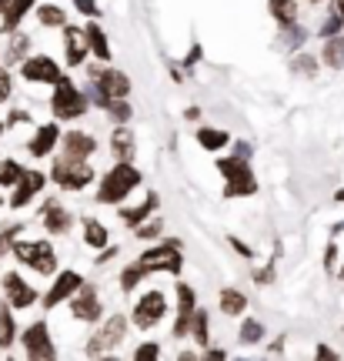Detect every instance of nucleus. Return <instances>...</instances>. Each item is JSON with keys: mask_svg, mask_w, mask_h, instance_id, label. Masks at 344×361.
Masks as SVG:
<instances>
[{"mask_svg": "<svg viewBox=\"0 0 344 361\" xmlns=\"http://www.w3.org/2000/svg\"><path fill=\"white\" fill-rule=\"evenodd\" d=\"M197 301H194V288L191 284H178V311H194Z\"/></svg>", "mask_w": 344, "mask_h": 361, "instance_id": "nucleus-39", "label": "nucleus"}, {"mask_svg": "<svg viewBox=\"0 0 344 361\" xmlns=\"http://www.w3.org/2000/svg\"><path fill=\"white\" fill-rule=\"evenodd\" d=\"M161 234V221H151V224H134V238H140V241H151V238H157Z\"/></svg>", "mask_w": 344, "mask_h": 361, "instance_id": "nucleus-40", "label": "nucleus"}, {"mask_svg": "<svg viewBox=\"0 0 344 361\" xmlns=\"http://www.w3.org/2000/svg\"><path fill=\"white\" fill-rule=\"evenodd\" d=\"M70 311H74V318H80V322H87V324L97 322V318H101V298H97V288L80 281V288L70 295Z\"/></svg>", "mask_w": 344, "mask_h": 361, "instance_id": "nucleus-10", "label": "nucleus"}, {"mask_svg": "<svg viewBox=\"0 0 344 361\" xmlns=\"http://www.w3.org/2000/svg\"><path fill=\"white\" fill-rule=\"evenodd\" d=\"M11 251L17 255V261H24L30 271L37 274H54L57 271V255L47 241H11Z\"/></svg>", "mask_w": 344, "mask_h": 361, "instance_id": "nucleus-5", "label": "nucleus"}, {"mask_svg": "<svg viewBox=\"0 0 344 361\" xmlns=\"http://www.w3.org/2000/svg\"><path fill=\"white\" fill-rule=\"evenodd\" d=\"M87 355H90V358H94V355H104V348H101V338H97V335L90 338V345H87Z\"/></svg>", "mask_w": 344, "mask_h": 361, "instance_id": "nucleus-50", "label": "nucleus"}, {"mask_svg": "<svg viewBox=\"0 0 344 361\" xmlns=\"http://www.w3.org/2000/svg\"><path fill=\"white\" fill-rule=\"evenodd\" d=\"M51 178L64 188V191H84L90 180H94V171H90L87 161H70V157H57L54 161V171H51Z\"/></svg>", "mask_w": 344, "mask_h": 361, "instance_id": "nucleus-6", "label": "nucleus"}, {"mask_svg": "<svg viewBox=\"0 0 344 361\" xmlns=\"http://www.w3.org/2000/svg\"><path fill=\"white\" fill-rule=\"evenodd\" d=\"M20 174H24V168H20L13 157H4V161H0V188H13Z\"/></svg>", "mask_w": 344, "mask_h": 361, "instance_id": "nucleus-33", "label": "nucleus"}, {"mask_svg": "<svg viewBox=\"0 0 344 361\" xmlns=\"http://www.w3.org/2000/svg\"><path fill=\"white\" fill-rule=\"evenodd\" d=\"M27 121H30L27 111H11V117H7V124H27ZM7 124H4V128H7Z\"/></svg>", "mask_w": 344, "mask_h": 361, "instance_id": "nucleus-47", "label": "nucleus"}, {"mask_svg": "<svg viewBox=\"0 0 344 361\" xmlns=\"http://www.w3.org/2000/svg\"><path fill=\"white\" fill-rule=\"evenodd\" d=\"M307 4H321V0H307Z\"/></svg>", "mask_w": 344, "mask_h": 361, "instance_id": "nucleus-59", "label": "nucleus"}, {"mask_svg": "<svg viewBox=\"0 0 344 361\" xmlns=\"http://www.w3.org/2000/svg\"><path fill=\"white\" fill-rule=\"evenodd\" d=\"M54 87H57V90H54V97H51V111H54V117H57V121H74V117L87 114V107H90L87 94H80V87H77L67 74L57 80Z\"/></svg>", "mask_w": 344, "mask_h": 361, "instance_id": "nucleus-4", "label": "nucleus"}, {"mask_svg": "<svg viewBox=\"0 0 344 361\" xmlns=\"http://www.w3.org/2000/svg\"><path fill=\"white\" fill-rule=\"evenodd\" d=\"M241 345H257L261 338H264V324L257 322V318H244V324H241Z\"/></svg>", "mask_w": 344, "mask_h": 361, "instance_id": "nucleus-34", "label": "nucleus"}, {"mask_svg": "<svg viewBox=\"0 0 344 361\" xmlns=\"http://www.w3.org/2000/svg\"><path fill=\"white\" fill-rule=\"evenodd\" d=\"M64 54H67V64L77 67L87 61V40H84V30H77V27H67L64 24Z\"/></svg>", "mask_w": 344, "mask_h": 361, "instance_id": "nucleus-18", "label": "nucleus"}, {"mask_svg": "<svg viewBox=\"0 0 344 361\" xmlns=\"http://www.w3.org/2000/svg\"><path fill=\"white\" fill-rule=\"evenodd\" d=\"M334 197H338V201H344V188H341V191H338V194H334Z\"/></svg>", "mask_w": 344, "mask_h": 361, "instance_id": "nucleus-57", "label": "nucleus"}, {"mask_svg": "<svg viewBox=\"0 0 344 361\" xmlns=\"http://www.w3.org/2000/svg\"><path fill=\"white\" fill-rule=\"evenodd\" d=\"M231 247H234L238 255H244V258H251V247L244 245V241H238V238H231Z\"/></svg>", "mask_w": 344, "mask_h": 361, "instance_id": "nucleus-49", "label": "nucleus"}, {"mask_svg": "<svg viewBox=\"0 0 344 361\" xmlns=\"http://www.w3.org/2000/svg\"><path fill=\"white\" fill-rule=\"evenodd\" d=\"M334 13H341L344 17V0H334Z\"/></svg>", "mask_w": 344, "mask_h": 361, "instance_id": "nucleus-56", "label": "nucleus"}, {"mask_svg": "<svg viewBox=\"0 0 344 361\" xmlns=\"http://www.w3.org/2000/svg\"><path fill=\"white\" fill-rule=\"evenodd\" d=\"M84 241H87L90 247H104V245H111V238H107V228H104L101 221H94V218H90L87 224H84Z\"/></svg>", "mask_w": 344, "mask_h": 361, "instance_id": "nucleus-32", "label": "nucleus"}, {"mask_svg": "<svg viewBox=\"0 0 344 361\" xmlns=\"http://www.w3.org/2000/svg\"><path fill=\"white\" fill-rule=\"evenodd\" d=\"M4 295H7V305H11V308H30V305L37 301V291H34L17 271L4 274Z\"/></svg>", "mask_w": 344, "mask_h": 361, "instance_id": "nucleus-12", "label": "nucleus"}, {"mask_svg": "<svg viewBox=\"0 0 344 361\" xmlns=\"http://www.w3.org/2000/svg\"><path fill=\"white\" fill-rule=\"evenodd\" d=\"M197 61H201V47L194 44V51L188 54V61H184V67H194V64H197Z\"/></svg>", "mask_w": 344, "mask_h": 361, "instance_id": "nucleus-53", "label": "nucleus"}, {"mask_svg": "<svg viewBox=\"0 0 344 361\" xmlns=\"http://www.w3.org/2000/svg\"><path fill=\"white\" fill-rule=\"evenodd\" d=\"M37 20L44 27H64L67 24V13L57 7V4H40L37 7Z\"/></svg>", "mask_w": 344, "mask_h": 361, "instance_id": "nucleus-30", "label": "nucleus"}, {"mask_svg": "<svg viewBox=\"0 0 344 361\" xmlns=\"http://www.w3.org/2000/svg\"><path fill=\"white\" fill-rule=\"evenodd\" d=\"M234 154L244 157V161H251V144H247V141H238V144H234Z\"/></svg>", "mask_w": 344, "mask_h": 361, "instance_id": "nucleus-48", "label": "nucleus"}, {"mask_svg": "<svg viewBox=\"0 0 344 361\" xmlns=\"http://www.w3.org/2000/svg\"><path fill=\"white\" fill-rule=\"evenodd\" d=\"M144 274H147V271L140 268V261L137 264H130V268H124V274H121V288H124V291H134V288L144 281Z\"/></svg>", "mask_w": 344, "mask_h": 361, "instance_id": "nucleus-37", "label": "nucleus"}, {"mask_svg": "<svg viewBox=\"0 0 344 361\" xmlns=\"http://www.w3.org/2000/svg\"><path fill=\"white\" fill-rule=\"evenodd\" d=\"M124 335H128V318L124 314H111L107 322H104V328L97 331V338H101V348H117L121 341H124Z\"/></svg>", "mask_w": 344, "mask_h": 361, "instance_id": "nucleus-19", "label": "nucleus"}, {"mask_svg": "<svg viewBox=\"0 0 344 361\" xmlns=\"http://www.w3.org/2000/svg\"><path fill=\"white\" fill-rule=\"evenodd\" d=\"M324 64L331 71H341L344 67V37L334 34V37H324Z\"/></svg>", "mask_w": 344, "mask_h": 361, "instance_id": "nucleus-26", "label": "nucleus"}, {"mask_svg": "<svg viewBox=\"0 0 344 361\" xmlns=\"http://www.w3.org/2000/svg\"><path fill=\"white\" fill-rule=\"evenodd\" d=\"M27 34H13L11 37V51H7V61H24L27 57Z\"/></svg>", "mask_w": 344, "mask_h": 361, "instance_id": "nucleus-38", "label": "nucleus"}, {"mask_svg": "<svg viewBox=\"0 0 344 361\" xmlns=\"http://www.w3.org/2000/svg\"><path fill=\"white\" fill-rule=\"evenodd\" d=\"M11 241H13V238H11V234H7V231L0 234V258H4V255L11 251Z\"/></svg>", "mask_w": 344, "mask_h": 361, "instance_id": "nucleus-52", "label": "nucleus"}, {"mask_svg": "<svg viewBox=\"0 0 344 361\" xmlns=\"http://www.w3.org/2000/svg\"><path fill=\"white\" fill-rule=\"evenodd\" d=\"M188 331L194 335V341H197L201 348H207V341H211V331H207V314H204V311H197V308L191 311V328H188Z\"/></svg>", "mask_w": 344, "mask_h": 361, "instance_id": "nucleus-31", "label": "nucleus"}, {"mask_svg": "<svg viewBox=\"0 0 344 361\" xmlns=\"http://www.w3.org/2000/svg\"><path fill=\"white\" fill-rule=\"evenodd\" d=\"M140 268L147 271H171V274H180V241H164V245H157L151 247V251H144L140 255Z\"/></svg>", "mask_w": 344, "mask_h": 361, "instance_id": "nucleus-7", "label": "nucleus"}, {"mask_svg": "<svg viewBox=\"0 0 344 361\" xmlns=\"http://www.w3.org/2000/svg\"><path fill=\"white\" fill-rule=\"evenodd\" d=\"M254 278H257V284H271V281H274V261H271L264 271H257Z\"/></svg>", "mask_w": 344, "mask_h": 361, "instance_id": "nucleus-46", "label": "nucleus"}, {"mask_svg": "<svg viewBox=\"0 0 344 361\" xmlns=\"http://www.w3.org/2000/svg\"><path fill=\"white\" fill-rule=\"evenodd\" d=\"M164 311H167L164 295H161V291H147V295L134 305V324H137V328H154V324L164 318Z\"/></svg>", "mask_w": 344, "mask_h": 361, "instance_id": "nucleus-11", "label": "nucleus"}, {"mask_svg": "<svg viewBox=\"0 0 344 361\" xmlns=\"http://www.w3.org/2000/svg\"><path fill=\"white\" fill-rule=\"evenodd\" d=\"M13 338H17V328H13L11 305H0V348H11Z\"/></svg>", "mask_w": 344, "mask_h": 361, "instance_id": "nucleus-29", "label": "nucleus"}, {"mask_svg": "<svg viewBox=\"0 0 344 361\" xmlns=\"http://www.w3.org/2000/svg\"><path fill=\"white\" fill-rule=\"evenodd\" d=\"M11 97V74L7 71H0V104Z\"/></svg>", "mask_w": 344, "mask_h": 361, "instance_id": "nucleus-45", "label": "nucleus"}, {"mask_svg": "<svg viewBox=\"0 0 344 361\" xmlns=\"http://www.w3.org/2000/svg\"><path fill=\"white\" fill-rule=\"evenodd\" d=\"M157 355H161V348H157V345H154V341H147V345H140L137 351H134V358L137 361H147V358H157Z\"/></svg>", "mask_w": 344, "mask_h": 361, "instance_id": "nucleus-43", "label": "nucleus"}, {"mask_svg": "<svg viewBox=\"0 0 344 361\" xmlns=\"http://www.w3.org/2000/svg\"><path fill=\"white\" fill-rule=\"evenodd\" d=\"M104 111H107V117H111L114 124H128V121H130V114H134V111H130V104L124 101V97H114V101L107 104Z\"/></svg>", "mask_w": 344, "mask_h": 361, "instance_id": "nucleus-35", "label": "nucleus"}, {"mask_svg": "<svg viewBox=\"0 0 344 361\" xmlns=\"http://www.w3.org/2000/svg\"><path fill=\"white\" fill-rule=\"evenodd\" d=\"M40 218H44V228L51 234H64L70 231V224H74V214L67 211L61 201H44V207H40Z\"/></svg>", "mask_w": 344, "mask_h": 361, "instance_id": "nucleus-15", "label": "nucleus"}, {"mask_svg": "<svg viewBox=\"0 0 344 361\" xmlns=\"http://www.w3.org/2000/svg\"><path fill=\"white\" fill-rule=\"evenodd\" d=\"M157 201H161L157 194H147V201H144V204L128 207V211L121 207V221H124V224H130V228H134V224H140V221H147V218H151V211L157 207Z\"/></svg>", "mask_w": 344, "mask_h": 361, "instance_id": "nucleus-25", "label": "nucleus"}, {"mask_svg": "<svg viewBox=\"0 0 344 361\" xmlns=\"http://www.w3.org/2000/svg\"><path fill=\"white\" fill-rule=\"evenodd\" d=\"M61 144H64V157H70V161H87V157L97 151V141H94L90 134H84V130H67V134H61Z\"/></svg>", "mask_w": 344, "mask_h": 361, "instance_id": "nucleus-14", "label": "nucleus"}, {"mask_svg": "<svg viewBox=\"0 0 344 361\" xmlns=\"http://www.w3.org/2000/svg\"><path fill=\"white\" fill-rule=\"evenodd\" d=\"M0 134H4V121H0Z\"/></svg>", "mask_w": 344, "mask_h": 361, "instance_id": "nucleus-60", "label": "nucleus"}, {"mask_svg": "<svg viewBox=\"0 0 344 361\" xmlns=\"http://www.w3.org/2000/svg\"><path fill=\"white\" fill-rule=\"evenodd\" d=\"M268 11L278 24H288L297 17V0H268Z\"/></svg>", "mask_w": 344, "mask_h": 361, "instance_id": "nucleus-28", "label": "nucleus"}, {"mask_svg": "<svg viewBox=\"0 0 344 361\" xmlns=\"http://www.w3.org/2000/svg\"><path fill=\"white\" fill-rule=\"evenodd\" d=\"M291 71L301 74V78H314V74H318V61H314L311 54H297L291 61Z\"/></svg>", "mask_w": 344, "mask_h": 361, "instance_id": "nucleus-36", "label": "nucleus"}, {"mask_svg": "<svg viewBox=\"0 0 344 361\" xmlns=\"http://www.w3.org/2000/svg\"><path fill=\"white\" fill-rule=\"evenodd\" d=\"M7 4H11V0H0V11H4V7H7Z\"/></svg>", "mask_w": 344, "mask_h": 361, "instance_id": "nucleus-58", "label": "nucleus"}, {"mask_svg": "<svg viewBox=\"0 0 344 361\" xmlns=\"http://www.w3.org/2000/svg\"><path fill=\"white\" fill-rule=\"evenodd\" d=\"M307 40V30L301 24H294V20H288V24H281V37L278 44L284 47V51H297L301 44Z\"/></svg>", "mask_w": 344, "mask_h": 361, "instance_id": "nucleus-24", "label": "nucleus"}, {"mask_svg": "<svg viewBox=\"0 0 344 361\" xmlns=\"http://www.w3.org/2000/svg\"><path fill=\"white\" fill-rule=\"evenodd\" d=\"M244 308H247V298L238 288H224L221 291V311L224 314H244Z\"/></svg>", "mask_w": 344, "mask_h": 361, "instance_id": "nucleus-27", "label": "nucleus"}, {"mask_svg": "<svg viewBox=\"0 0 344 361\" xmlns=\"http://www.w3.org/2000/svg\"><path fill=\"white\" fill-rule=\"evenodd\" d=\"M44 184H47V178H44L40 171H24V174L17 178V184H13L11 207H24L27 201H34V194L44 191Z\"/></svg>", "mask_w": 344, "mask_h": 361, "instance_id": "nucleus-13", "label": "nucleus"}, {"mask_svg": "<svg viewBox=\"0 0 344 361\" xmlns=\"http://www.w3.org/2000/svg\"><path fill=\"white\" fill-rule=\"evenodd\" d=\"M74 7H77V13H84V17H90V20H94V17H97V4H94V0H74Z\"/></svg>", "mask_w": 344, "mask_h": 361, "instance_id": "nucleus-44", "label": "nucleus"}, {"mask_svg": "<svg viewBox=\"0 0 344 361\" xmlns=\"http://www.w3.org/2000/svg\"><path fill=\"white\" fill-rule=\"evenodd\" d=\"M217 171L224 174V197H251L257 194V180L251 174V164L244 161V157L231 154V157H221L217 161Z\"/></svg>", "mask_w": 344, "mask_h": 361, "instance_id": "nucleus-3", "label": "nucleus"}, {"mask_svg": "<svg viewBox=\"0 0 344 361\" xmlns=\"http://www.w3.org/2000/svg\"><path fill=\"white\" fill-rule=\"evenodd\" d=\"M184 117H188V121H197V117H201V111H197V107H188V111H184Z\"/></svg>", "mask_w": 344, "mask_h": 361, "instance_id": "nucleus-55", "label": "nucleus"}, {"mask_svg": "<svg viewBox=\"0 0 344 361\" xmlns=\"http://www.w3.org/2000/svg\"><path fill=\"white\" fill-rule=\"evenodd\" d=\"M117 255V247H111V245H104V251H101V258H97V264H107V261Z\"/></svg>", "mask_w": 344, "mask_h": 361, "instance_id": "nucleus-51", "label": "nucleus"}, {"mask_svg": "<svg viewBox=\"0 0 344 361\" xmlns=\"http://www.w3.org/2000/svg\"><path fill=\"white\" fill-rule=\"evenodd\" d=\"M197 144L204 147V151H221V147H228L231 144V134L221 128H197Z\"/></svg>", "mask_w": 344, "mask_h": 361, "instance_id": "nucleus-23", "label": "nucleus"}, {"mask_svg": "<svg viewBox=\"0 0 344 361\" xmlns=\"http://www.w3.org/2000/svg\"><path fill=\"white\" fill-rule=\"evenodd\" d=\"M188 328H191V311H178V322H174V335L184 338V335H188Z\"/></svg>", "mask_w": 344, "mask_h": 361, "instance_id": "nucleus-42", "label": "nucleus"}, {"mask_svg": "<svg viewBox=\"0 0 344 361\" xmlns=\"http://www.w3.org/2000/svg\"><path fill=\"white\" fill-rule=\"evenodd\" d=\"M80 281H84V278H80L77 271H61V274H57V281H54V288L44 295V308H57L61 301H67V298L80 288Z\"/></svg>", "mask_w": 344, "mask_h": 361, "instance_id": "nucleus-16", "label": "nucleus"}, {"mask_svg": "<svg viewBox=\"0 0 344 361\" xmlns=\"http://www.w3.org/2000/svg\"><path fill=\"white\" fill-rule=\"evenodd\" d=\"M0 204H4V197H0Z\"/></svg>", "mask_w": 344, "mask_h": 361, "instance_id": "nucleus-61", "label": "nucleus"}, {"mask_svg": "<svg viewBox=\"0 0 344 361\" xmlns=\"http://www.w3.org/2000/svg\"><path fill=\"white\" fill-rule=\"evenodd\" d=\"M111 151H114L117 161H134V154H137V141H134V130H130L128 124H117L114 128Z\"/></svg>", "mask_w": 344, "mask_h": 361, "instance_id": "nucleus-20", "label": "nucleus"}, {"mask_svg": "<svg viewBox=\"0 0 344 361\" xmlns=\"http://www.w3.org/2000/svg\"><path fill=\"white\" fill-rule=\"evenodd\" d=\"M137 184H140V171L130 161H117V168L104 174L101 188H97V201L101 204H121Z\"/></svg>", "mask_w": 344, "mask_h": 361, "instance_id": "nucleus-1", "label": "nucleus"}, {"mask_svg": "<svg viewBox=\"0 0 344 361\" xmlns=\"http://www.w3.org/2000/svg\"><path fill=\"white\" fill-rule=\"evenodd\" d=\"M318 358H324V361H334V358H338V355H334V351L328 348V345H321V348H318Z\"/></svg>", "mask_w": 344, "mask_h": 361, "instance_id": "nucleus-54", "label": "nucleus"}, {"mask_svg": "<svg viewBox=\"0 0 344 361\" xmlns=\"http://www.w3.org/2000/svg\"><path fill=\"white\" fill-rule=\"evenodd\" d=\"M128 94H130V78L124 71H97V67H90L87 101H94L97 107H107L114 97H128Z\"/></svg>", "mask_w": 344, "mask_h": 361, "instance_id": "nucleus-2", "label": "nucleus"}, {"mask_svg": "<svg viewBox=\"0 0 344 361\" xmlns=\"http://www.w3.org/2000/svg\"><path fill=\"white\" fill-rule=\"evenodd\" d=\"M84 40H87V51L97 57V61H111V47H107V34L97 27V17L84 27Z\"/></svg>", "mask_w": 344, "mask_h": 361, "instance_id": "nucleus-21", "label": "nucleus"}, {"mask_svg": "<svg viewBox=\"0 0 344 361\" xmlns=\"http://www.w3.org/2000/svg\"><path fill=\"white\" fill-rule=\"evenodd\" d=\"M34 4H37V0H11V4L0 11V13H4V30H7V34H13V30H17V24L24 20V13L30 11Z\"/></svg>", "mask_w": 344, "mask_h": 361, "instance_id": "nucleus-22", "label": "nucleus"}, {"mask_svg": "<svg viewBox=\"0 0 344 361\" xmlns=\"http://www.w3.org/2000/svg\"><path fill=\"white\" fill-rule=\"evenodd\" d=\"M20 341H24L27 358H34V361H44V358L51 361L54 355H57V348H54V341H51V331H47V324L44 322L30 324L24 335H20Z\"/></svg>", "mask_w": 344, "mask_h": 361, "instance_id": "nucleus-8", "label": "nucleus"}, {"mask_svg": "<svg viewBox=\"0 0 344 361\" xmlns=\"http://www.w3.org/2000/svg\"><path fill=\"white\" fill-rule=\"evenodd\" d=\"M20 78L30 80V84H57V80L64 78L61 74V67H57V61H51V57H24V64H20Z\"/></svg>", "mask_w": 344, "mask_h": 361, "instance_id": "nucleus-9", "label": "nucleus"}, {"mask_svg": "<svg viewBox=\"0 0 344 361\" xmlns=\"http://www.w3.org/2000/svg\"><path fill=\"white\" fill-rule=\"evenodd\" d=\"M57 141H61V128H57V124H44V128H37V134L27 141V154L30 157L51 154Z\"/></svg>", "mask_w": 344, "mask_h": 361, "instance_id": "nucleus-17", "label": "nucleus"}, {"mask_svg": "<svg viewBox=\"0 0 344 361\" xmlns=\"http://www.w3.org/2000/svg\"><path fill=\"white\" fill-rule=\"evenodd\" d=\"M341 27H344V17L341 13H331V17L321 24V37H334V34H341Z\"/></svg>", "mask_w": 344, "mask_h": 361, "instance_id": "nucleus-41", "label": "nucleus"}]
</instances>
